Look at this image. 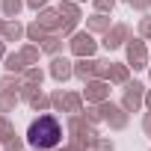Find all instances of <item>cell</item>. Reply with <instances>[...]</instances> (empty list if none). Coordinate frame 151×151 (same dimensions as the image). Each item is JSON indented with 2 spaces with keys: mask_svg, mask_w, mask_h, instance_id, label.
<instances>
[{
  "mask_svg": "<svg viewBox=\"0 0 151 151\" xmlns=\"http://www.w3.org/2000/svg\"><path fill=\"white\" fill-rule=\"evenodd\" d=\"M59 139H62V127H59V122H56L53 116H42V119H36V122L30 124V130H27V142H30L33 148H39V151H45V148H56Z\"/></svg>",
  "mask_w": 151,
  "mask_h": 151,
  "instance_id": "6da1fadb",
  "label": "cell"
}]
</instances>
